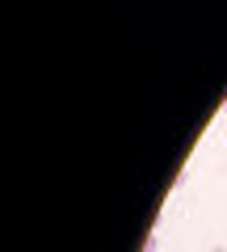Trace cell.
<instances>
[{"label":"cell","mask_w":227,"mask_h":252,"mask_svg":"<svg viewBox=\"0 0 227 252\" xmlns=\"http://www.w3.org/2000/svg\"><path fill=\"white\" fill-rule=\"evenodd\" d=\"M223 109H227V101H223Z\"/></svg>","instance_id":"2"},{"label":"cell","mask_w":227,"mask_h":252,"mask_svg":"<svg viewBox=\"0 0 227 252\" xmlns=\"http://www.w3.org/2000/svg\"><path fill=\"white\" fill-rule=\"evenodd\" d=\"M210 252H227V248H210Z\"/></svg>","instance_id":"1"}]
</instances>
